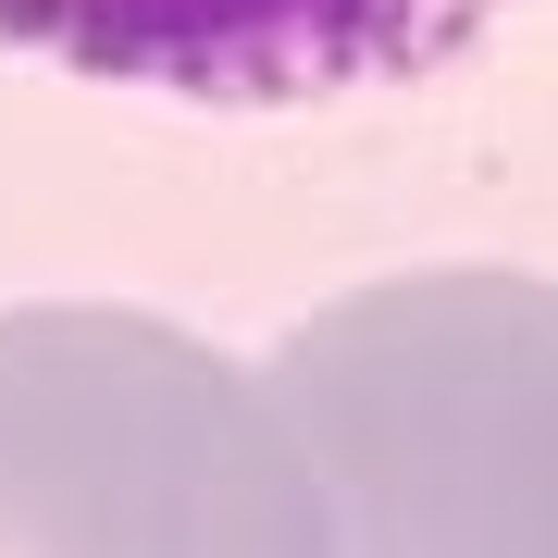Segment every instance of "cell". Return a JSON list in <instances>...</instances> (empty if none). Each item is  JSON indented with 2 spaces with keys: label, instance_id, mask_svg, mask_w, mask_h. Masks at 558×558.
Returning a JSON list of instances; mask_svg holds the SVG:
<instances>
[{
  "label": "cell",
  "instance_id": "6da1fadb",
  "mask_svg": "<svg viewBox=\"0 0 558 558\" xmlns=\"http://www.w3.org/2000/svg\"><path fill=\"white\" fill-rule=\"evenodd\" d=\"M323 558H558V286L509 260L311 311L260 373Z\"/></svg>",
  "mask_w": 558,
  "mask_h": 558
},
{
  "label": "cell",
  "instance_id": "7a4b0ae2",
  "mask_svg": "<svg viewBox=\"0 0 558 558\" xmlns=\"http://www.w3.org/2000/svg\"><path fill=\"white\" fill-rule=\"evenodd\" d=\"M0 558H323L248 360L161 311H0Z\"/></svg>",
  "mask_w": 558,
  "mask_h": 558
},
{
  "label": "cell",
  "instance_id": "3957f363",
  "mask_svg": "<svg viewBox=\"0 0 558 558\" xmlns=\"http://www.w3.org/2000/svg\"><path fill=\"white\" fill-rule=\"evenodd\" d=\"M521 0H0V50L100 87H174L223 112L348 100L484 50Z\"/></svg>",
  "mask_w": 558,
  "mask_h": 558
}]
</instances>
